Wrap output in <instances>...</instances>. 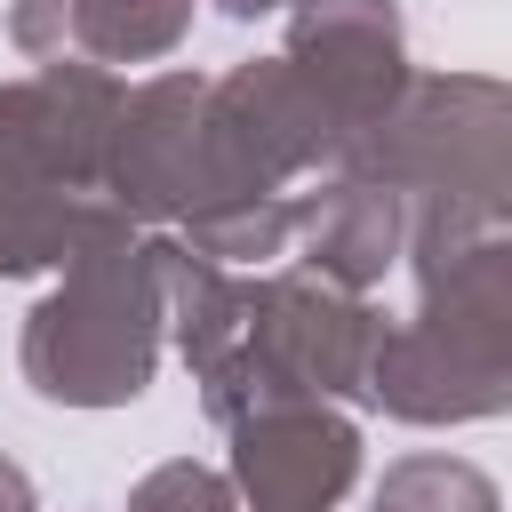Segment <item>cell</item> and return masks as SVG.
Segmentation results:
<instances>
[{
  "label": "cell",
  "instance_id": "cell-7",
  "mask_svg": "<svg viewBox=\"0 0 512 512\" xmlns=\"http://www.w3.org/2000/svg\"><path fill=\"white\" fill-rule=\"evenodd\" d=\"M232 432V496L240 512H336L360 480V424L336 400L256 408Z\"/></svg>",
  "mask_w": 512,
  "mask_h": 512
},
{
  "label": "cell",
  "instance_id": "cell-12",
  "mask_svg": "<svg viewBox=\"0 0 512 512\" xmlns=\"http://www.w3.org/2000/svg\"><path fill=\"white\" fill-rule=\"evenodd\" d=\"M120 512H240V496H232V480H224L216 464L168 456V464H152V472L128 488Z\"/></svg>",
  "mask_w": 512,
  "mask_h": 512
},
{
  "label": "cell",
  "instance_id": "cell-5",
  "mask_svg": "<svg viewBox=\"0 0 512 512\" xmlns=\"http://www.w3.org/2000/svg\"><path fill=\"white\" fill-rule=\"evenodd\" d=\"M384 312L360 288H336L304 264L280 272H248V312L232 352L200 376V408L208 424H240L256 408H288V400H360L368 408V360H376Z\"/></svg>",
  "mask_w": 512,
  "mask_h": 512
},
{
  "label": "cell",
  "instance_id": "cell-14",
  "mask_svg": "<svg viewBox=\"0 0 512 512\" xmlns=\"http://www.w3.org/2000/svg\"><path fill=\"white\" fill-rule=\"evenodd\" d=\"M288 0H216V16H232V24H256V16H280Z\"/></svg>",
  "mask_w": 512,
  "mask_h": 512
},
{
  "label": "cell",
  "instance_id": "cell-9",
  "mask_svg": "<svg viewBox=\"0 0 512 512\" xmlns=\"http://www.w3.org/2000/svg\"><path fill=\"white\" fill-rule=\"evenodd\" d=\"M192 16L200 0H8V40L32 56V64H104V72H128V64H160L192 40Z\"/></svg>",
  "mask_w": 512,
  "mask_h": 512
},
{
  "label": "cell",
  "instance_id": "cell-4",
  "mask_svg": "<svg viewBox=\"0 0 512 512\" xmlns=\"http://www.w3.org/2000/svg\"><path fill=\"white\" fill-rule=\"evenodd\" d=\"M368 408L392 424H488L512 408V240L416 264V312L384 320L368 360Z\"/></svg>",
  "mask_w": 512,
  "mask_h": 512
},
{
  "label": "cell",
  "instance_id": "cell-3",
  "mask_svg": "<svg viewBox=\"0 0 512 512\" xmlns=\"http://www.w3.org/2000/svg\"><path fill=\"white\" fill-rule=\"evenodd\" d=\"M160 256L168 240H152L136 216H112L56 264V288L24 312V336H16V368L48 408L144 400L160 344H168Z\"/></svg>",
  "mask_w": 512,
  "mask_h": 512
},
{
  "label": "cell",
  "instance_id": "cell-1",
  "mask_svg": "<svg viewBox=\"0 0 512 512\" xmlns=\"http://www.w3.org/2000/svg\"><path fill=\"white\" fill-rule=\"evenodd\" d=\"M408 208V256H448L512 216V96L496 72H408L392 112L336 160Z\"/></svg>",
  "mask_w": 512,
  "mask_h": 512
},
{
  "label": "cell",
  "instance_id": "cell-13",
  "mask_svg": "<svg viewBox=\"0 0 512 512\" xmlns=\"http://www.w3.org/2000/svg\"><path fill=\"white\" fill-rule=\"evenodd\" d=\"M0 512H40V488L16 456H0Z\"/></svg>",
  "mask_w": 512,
  "mask_h": 512
},
{
  "label": "cell",
  "instance_id": "cell-11",
  "mask_svg": "<svg viewBox=\"0 0 512 512\" xmlns=\"http://www.w3.org/2000/svg\"><path fill=\"white\" fill-rule=\"evenodd\" d=\"M376 512H504V488H496L472 456H440V448H424V456L384 464V480H376Z\"/></svg>",
  "mask_w": 512,
  "mask_h": 512
},
{
  "label": "cell",
  "instance_id": "cell-6",
  "mask_svg": "<svg viewBox=\"0 0 512 512\" xmlns=\"http://www.w3.org/2000/svg\"><path fill=\"white\" fill-rule=\"evenodd\" d=\"M280 64L312 88V104L336 128V160L392 112L408 88V32L400 0H288V48Z\"/></svg>",
  "mask_w": 512,
  "mask_h": 512
},
{
  "label": "cell",
  "instance_id": "cell-10",
  "mask_svg": "<svg viewBox=\"0 0 512 512\" xmlns=\"http://www.w3.org/2000/svg\"><path fill=\"white\" fill-rule=\"evenodd\" d=\"M296 264L336 280V288H376L400 256H408V208L376 184V176H352V168H328L304 200H296V232H288Z\"/></svg>",
  "mask_w": 512,
  "mask_h": 512
},
{
  "label": "cell",
  "instance_id": "cell-2",
  "mask_svg": "<svg viewBox=\"0 0 512 512\" xmlns=\"http://www.w3.org/2000/svg\"><path fill=\"white\" fill-rule=\"evenodd\" d=\"M120 88V72L80 56L0 80V280L56 272L88 232L128 216L104 192V136Z\"/></svg>",
  "mask_w": 512,
  "mask_h": 512
},
{
  "label": "cell",
  "instance_id": "cell-8",
  "mask_svg": "<svg viewBox=\"0 0 512 512\" xmlns=\"http://www.w3.org/2000/svg\"><path fill=\"white\" fill-rule=\"evenodd\" d=\"M200 104L208 72H152L120 88L112 136H104V192L136 224H176L200 192Z\"/></svg>",
  "mask_w": 512,
  "mask_h": 512
}]
</instances>
